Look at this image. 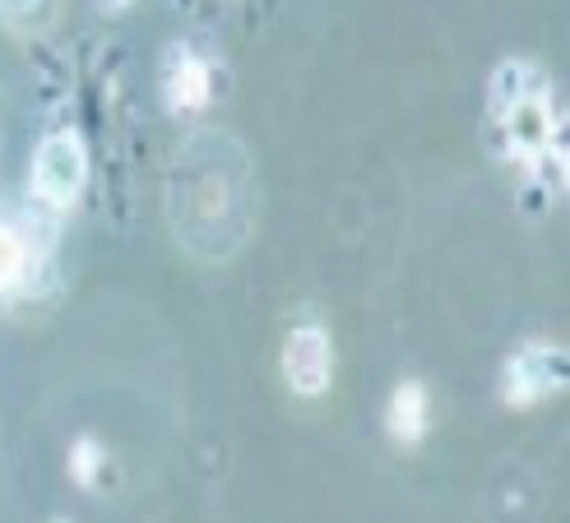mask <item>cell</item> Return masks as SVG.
<instances>
[{
  "mask_svg": "<svg viewBox=\"0 0 570 523\" xmlns=\"http://www.w3.org/2000/svg\"><path fill=\"white\" fill-rule=\"evenodd\" d=\"M98 473H102V445L83 435V441H75V450H70V477L79 486H98Z\"/></svg>",
  "mask_w": 570,
  "mask_h": 523,
  "instance_id": "cell-8",
  "label": "cell"
},
{
  "mask_svg": "<svg viewBox=\"0 0 570 523\" xmlns=\"http://www.w3.org/2000/svg\"><path fill=\"white\" fill-rule=\"evenodd\" d=\"M102 6H107V10H121V6H130V0H102Z\"/></svg>",
  "mask_w": 570,
  "mask_h": 523,
  "instance_id": "cell-10",
  "label": "cell"
},
{
  "mask_svg": "<svg viewBox=\"0 0 570 523\" xmlns=\"http://www.w3.org/2000/svg\"><path fill=\"white\" fill-rule=\"evenodd\" d=\"M283 381L297 398H321L334 381V343L321 325H297L283 338Z\"/></svg>",
  "mask_w": 570,
  "mask_h": 523,
  "instance_id": "cell-3",
  "label": "cell"
},
{
  "mask_svg": "<svg viewBox=\"0 0 570 523\" xmlns=\"http://www.w3.org/2000/svg\"><path fill=\"white\" fill-rule=\"evenodd\" d=\"M28 269H33V250L19 237V227L0 223V293H14L28 278Z\"/></svg>",
  "mask_w": 570,
  "mask_h": 523,
  "instance_id": "cell-7",
  "label": "cell"
},
{
  "mask_svg": "<svg viewBox=\"0 0 570 523\" xmlns=\"http://www.w3.org/2000/svg\"><path fill=\"white\" fill-rule=\"evenodd\" d=\"M385 426L399 445H417L426 426H432V403H426V389L417 381H404L390 394V408H385Z\"/></svg>",
  "mask_w": 570,
  "mask_h": 523,
  "instance_id": "cell-5",
  "label": "cell"
},
{
  "mask_svg": "<svg viewBox=\"0 0 570 523\" xmlns=\"http://www.w3.org/2000/svg\"><path fill=\"white\" fill-rule=\"evenodd\" d=\"M561 389H566V347L524 343L520 353L505 362L501 394H505L510 408H533V403H543Z\"/></svg>",
  "mask_w": 570,
  "mask_h": 523,
  "instance_id": "cell-2",
  "label": "cell"
},
{
  "mask_svg": "<svg viewBox=\"0 0 570 523\" xmlns=\"http://www.w3.org/2000/svg\"><path fill=\"white\" fill-rule=\"evenodd\" d=\"M163 93H167V107H173V111H199L214 98V75H209V66L199 61L195 51H177L173 66H167Z\"/></svg>",
  "mask_w": 570,
  "mask_h": 523,
  "instance_id": "cell-4",
  "label": "cell"
},
{
  "mask_svg": "<svg viewBox=\"0 0 570 523\" xmlns=\"http://www.w3.org/2000/svg\"><path fill=\"white\" fill-rule=\"evenodd\" d=\"M28 181H33V195L42 199L47 209L66 214L79 205L83 195V181H89V158H83V144L75 135H47L33 154V171H28Z\"/></svg>",
  "mask_w": 570,
  "mask_h": 523,
  "instance_id": "cell-1",
  "label": "cell"
},
{
  "mask_svg": "<svg viewBox=\"0 0 570 523\" xmlns=\"http://www.w3.org/2000/svg\"><path fill=\"white\" fill-rule=\"evenodd\" d=\"M538 83H548L543 75H538V66H529V61H501L492 83H488V116L501 126L505 116L520 107V98H529Z\"/></svg>",
  "mask_w": 570,
  "mask_h": 523,
  "instance_id": "cell-6",
  "label": "cell"
},
{
  "mask_svg": "<svg viewBox=\"0 0 570 523\" xmlns=\"http://www.w3.org/2000/svg\"><path fill=\"white\" fill-rule=\"evenodd\" d=\"M42 0H0V10H6L10 19H19V14H28V10H38Z\"/></svg>",
  "mask_w": 570,
  "mask_h": 523,
  "instance_id": "cell-9",
  "label": "cell"
}]
</instances>
